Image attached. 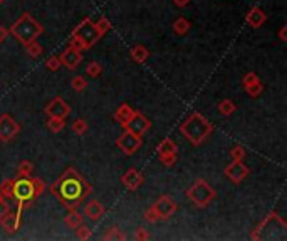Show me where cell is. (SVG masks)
Here are the masks:
<instances>
[{
  "label": "cell",
  "mask_w": 287,
  "mask_h": 241,
  "mask_svg": "<svg viewBox=\"0 0 287 241\" xmlns=\"http://www.w3.org/2000/svg\"><path fill=\"white\" fill-rule=\"evenodd\" d=\"M153 206H155L156 213H158V218L160 219L171 218V216L175 215L176 209H178V204H176V201L173 199L171 196H168V195L160 196L158 199H156V203L153 204Z\"/></svg>",
  "instance_id": "8fae6325"
},
{
  "label": "cell",
  "mask_w": 287,
  "mask_h": 241,
  "mask_svg": "<svg viewBox=\"0 0 287 241\" xmlns=\"http://www.w3.org/2000/svg\"><path fill=\"white\" fill-rule=\"evenodd\" d=\"M71 88H72L74 90H77V92H82L86 88H88V82H86V79L82 76H76L71 81Z\"/></svg>",
  "instance_id": "d6a6232c"
},
{
  "label": "cell",
  "mask_w": 287,
  "mask_h": 241,
  "mask_svg": "<svg viewBox=\"0 0 287 241\" xmlns=\"http://www.w3.org/2000/svg\"><path fill=\"white\" fill-rule=\"evenodd\" d=\"M68 44H69V47L71 49H74V50H79V52H82V50H86V47H84V44L79 41V39L76 37V35H71L69 37V41H68Z\"/></svg>",
  "instance_id": "ab89813d"
},
{
  "label": "cell",
  "mask_w": 287,
  "mask_h": 241,
  "mask_svg": "<svg viewBox=\"0 0 287 241\" xmlns=\"http://www.w3.org/2000/svg\"><path fill=\"white\" fill-rule=\"evenodd\" d=\"M160 156V161L163 166H167V168H171V166H175L176 163V157H178V153H168V154H158Z\"/></svg>",
  "instance_id": "1f68e13d"
},
{
  "label": "cell",
  "mask_w": 287,
  "mask_h": 241,
  "mask_svg": "<svg viewBox=\"0 0 287 241\" xmlns=\"http://www.w3.org/2000/svg\"><path fill=\"white\" fill-rule=\"evenodd\" d=\"M32 183H34V191H35V197H39L42 193L46 191V184L41 177H32Z\"/></svg>",
  "instance_id": "60d3db41"
},
{
  "label": "cell",
  "mask_w": 287,
  "mask_h": 241,
  "mask_svg": "<svg viewBox=\"0 0 287 241\" xmlns=\"http://www.w3.org/2000/svg\"><path fill=\"white\" fill-rule=\"evenodd\" d=\"M34 171V166L30 161H21L17 166V176H22V177H27L30 176Z\"/></svg>",
  "instance_id": "4316f807"
},
{
  "label": "cell",
  "mask_w": 287,
  "mask_h": 241,
  "mask_svg": "<svg viewBox=\"0 0 287 241\" xmlns=\"http://www.w3.org/2000/svg\"><path fill=\"white\" fill-rule=\"evenodd\" d=\"M235 109H237V106H235V102L230 101V99H222L217 106L218 114H222V116H230V114L235 112Z\"/></svg>",
  "instance_id": "603a6c76"
},
{
  "label": "cell",
  "mask_w": 287,
  "mask_h": 241,
  "mask_svg": "<svg viewBox=\"0 0 287 241\" xmlns=\"http://www.w3.org/2000/svg\"><path fill=\"white\" fill-rule=\"evenodd\" d=\"M9 29H5L3 25H0V42H5L7 37H9Z\"/></svg>",
  "instance_id": "f6af8a7d"
},
{
  "label": "cell",
  "mask_w": 287,
  "mask_h": 241,
  "mask_svg": "<svg viewBox=\"0 0 287 241\" xmlns=\"http://www.w3.org/2000/svg\"><path fill=\"white\" fill-rule=\"evenodd\" d=\"M116 146L126 154V156H133V154H136L140 151V148L143 146V141H141V136H136V134H133L131 131L124 129V132L116 139Z\"/></svg>",
  "instance_id": "ba28073f"
},
{
  "label": "cell",
  "mask_w": 287,
  "mask_h": 241,
  "mask_svg": "<svg viewBox=\"0 0 287 241\" xmlns=\"http://www.w3.org/2000/svg\"><path fill=\"white\" fill-rule=\"evenodd\" d=\"M84 216L91 221H99L104 216V206L97 199L88 201V204L84 206Z\"/></svg>",
  "instance_id": "ac0fdd59"
},
{
  "label": "cell",
  "mask_w": 287,
  "mask_h": 241,
  "mask_svg": "<svg viewBox=\"0 0 287 241\" xmlns=\"http://www.w3.org/2000/svg\"><path fill=\"white\" fill-rule=\"evenodd\" d=\"M243 89H245V92L249 94L250 97L255 99V97H259L262 94V90H264V86H262L261 81H257V82H254V84L247 86V88H243Z\"/></svg>",
  "instance_id": "83f0119b"
},
{
  "label": "cell",
  "mask_w": 287,
  "mask_h": 241,
  "mask_svg": "<svg viewBox=\"0 0 287 241\" xmlns=\"http://www.w3.org/2000/svg\"><path fill=\"white\" fill-rule=\"evenodd\" d=\"M173 5L178 7V9H183V7H187L188 3H190V0H171Z\"/></svg>",
  "instance_id": "bcb514c9"
},
{
  "label": "cell",
  "mask_w": 287,
  "mask_h": 241,
  "mask_svg": "<svg viewBox=\"0 0 287 241\" xmlns=\"http://www.w3.org/2000/svg\"><path fill=\"white\" fill-rule=\"evenodd\" d=\"M9 211H10L9 204L5 203V199H3V197H0V219L5 218V216L9 215Z\"/></svg>",
  "instance_id": "ee69618b"
},
{
  "label": "cell",
  "mask_w": 287,
  "mask_h": 241,
  "mask_svg": "<svg viewBox=\"0 0 287 241\" xmlns=\"http://www.w3.org/2000/svg\"><path fill=\"white\" fill-rule=\"evenodd\" d=\"M72 131L76 134H79V136L86 134V131H88V122L84 119H76L72 122Z\"/></svg>",
  "instance_id": "d590c367"
},
{
  "label": "cell",
  "mask_w": 287,
  "mask_h": 241,
  "mask_svg": "<svg viewBox=\"0 0 287 241\" xmlns=\"http://www.w3.org/2000/svg\"><path fill=\"white\" fill-rule=\"evenodd\" d=\"M59 59H61V64L62 66H66L69 70H74L77 66L81 64L82 55H81L79 50H74V49H71V47H68L64 52L59 55Z\"/></svg>",
  "instance_id": "2e32d148"
},
{
  "label": "cell",
  "mask_w": 287,
  "mask_h": 241,
  "mask_svg": "<svg viewBox=\"0 0 287 241\" xmlns=\"http://www.w3.org/2000/svg\"><path fill=\"white\" fill-rule=\"evenodd\" d=\"M135 240H138V241H146V240H149L148 231L144 230L143 226L136 228V231H135Z\"/></svg>",
  "instance_id": "7bdbcfd3"
},
{
  "label": "cell",
  "mask_w": 287,
  "mask_h": 241,
  "mask_svg": "<svg viewBox=\"0 0 287 241\" xmlns=\"http://www.w3.org/2000/svg\"><path fill=\"white\" fill-rule=\"evenodd\" d=\"M103 240H106V241H108V240H124V235L120 231V228L113 226V228H109V230L104 233Z\"/></svg>",
  "instance_id": "836d02e7"
},
{
  "label": "cell",
  "mask_w": 287,
  "mask_h": 241,
  "mask_svg": "<svg viewBox=\"0 0 287 241\" xmlns=\"http://www.w3.org/2000/svg\"><path fill=\"white\" fill-rule=\"evenodd\" d=\"M42 32H44L42 25L35 21L29 12H24V14L12 23V27L9 29V34L15 39V41L21 42L22 45H27L32 41H37V37Z\"/></svg>",
  "instance_id": "3957f363"
},
{
  "label": "cell",
  "mask_w": 287,
  "mask_h": 241,
  "mask_svg": "<svg viewBox=\"0 0 287 241\" xmlns=\"http://www.w3.org/2000/svg\"><path fill=\"white\" fill-rule=\"evenodd\" d=\"M50 193L71 211L81 206L82 201L93 193V186L74 168H68L50 186Z\"/></svg>",
  "instance_id": "6da1fadb"
},
{
  "label": "cell",
  "mask_w": 287,
  "mask_h": 241,
  "mask_svg": "<svg viewBox=\"0 0 287 241\" xmlns=\"http://www.w3.org/2000/svg\"><path fill=\"white\" fill-rule=\"evenodd\" d=\"M24 209H25V206L17 203V211L15 213L9 211V215H7L5 218L0 219V226L3 228V231L9 233V235H14V233L19 231V228H21V224H22V211Z\"/></svg>",
  "instance_id": "30bf717a"
},
{
  "label": "cell",
  "mask_w": 287,
  "mask_h": 241,
  "mask_svg": "<svg viewBox=\"0 0 287 241\" xmlns=\"http://www.w3.org/2000/svg\"><path fill=\"white\" fill-rule=\"evenodd\" d=\"M287 235V223L277 213H269L267 218L259 223L252 231L250 238L252 240H274V238H284Z\"/></svg>",
  "instance_id": "277c9868"
},
{
  "label": "cell",
  "mask_w": 287,
  "mask_h": 241,
  "mask_svg": "<svg viewBox=\"0 0 287 241\" xmlns=\"http://www.w3.org/2000/svg\"><path fill=\"white\" fill-rule=\"evenodd\" d=\"M279 39H281L282 42L287 41V27H282V29L279 30Z\"/></svg>",
  "instance_id": "7dc6e473"
},
{
  "label": "cell",
  "mask_w": 287,
  "mask_h": 241,
  "mask_svg": "<svg viewBox=\"0 0 287 241\" xmlns=\"http://www.w3.org/2000/svg\"><path fill=\"white\" fill-rule=\"evenodd\" d=\"M257 81H261V79L257 77V74H255V72H249V74H245V76H243V79H242L243 88H247V86L254 84V82H257Z\"/></svg>",
  "instance_id": "b9f144b4"
},
{
  "label": "cell",
  "mask_w": 287,
  "mask_h": 241,
  "mask_svg": "<svg viewBox=\"0 0 287 241\" xmlns=\"http://www.w3.org/2000/svg\"><path fill=\"white\" fill-rule=\"evenodd\" d=\"M25 47V50H27V54L30 55L32 59H37L39 55L42 54V47H41V44L39 42H35V41H32V42H29L27 45H24Z\"/></svg>",
  "instance_id": "f1b7e54d"
},
{
  "label": "cell",
  "mask_w": 287,
  "mask_h": 241,
  "mask_svg": "<svg viewBox=\"0 0 287 241\" xmlns=\"http://www.w3.org/2000/svg\"><path fill=\"white\" fill-rule=\"evenodd\" d=\"M225 176L229 177L234 184H240L243 179H247V176L250 175V169L247 168L242 161H232V163L225 168Z\"/></svg>",
  "instance_id": "7c38bea8"
},
{
  "label": "cell",
  "mask_w": 287,
  "mask_h": 241,
  "mask_svg": "<svg viewBox=\"0 0 287 241\" xmlns=\"http://www.w3.org/2000/svg\"><path fill=\"white\" fill-rule=\"evenodd\" d=\"M245 148L240 144H235L234 148L230 149V157H232V161H243V157H245Z\"/></svg>",
  "instance_id": "f546056e"
},
{
  "label": "cell",
  "mask_w": 287,
  "mask_h": 241,
  "mask_svg": "<svg viewBox=\"0 0 287 241\" xmlns=\"http://www.w3.org/2000/svg\"><path fill=\"white\" fill-rule=\"evenodd\" d=\"M47 128L52 132H61L66 128V122L64 119H59V117H49L47 119Z\"/></svg>",
  "instance_id": "484cf974"
},
{
  "label": "cell",
  "mask_w": 287,
  "mask_h": 241,
  "mask_svg": "<svg viewBox=\"0 0 287 241\" xmlns=\"http://www.w3.org/2000/svg\"><path fill=\"white\" fill-rule=\"evenodd\" d=\"M133 114H135V109H133L131 106H129V104H121L120 108L116 109V112H115V119L120 122L123 128H126L128 121L131 119Z\"/></svg>",
  "instance_id": "d6986e66"
},
{
  "label": "cell",
  "mask_w": 287,
  "mask_h": 241,
  "mask_svg": "<svg viewBox=\"0 0 287 241\" xmlns=\"http://www.w3.org/2000/svg\"><path fill=\"white\" fill-rule=\"evenodd\" d=\"M171 29H173V32H175L176 35H187L188 32H190L191 25H190V22H188L185 17H178V19H175Z\"/></svg>",
  "instance_id": "7402d4cb"
},
{
  "label": "cell",
  "mask_w": 287,
  "mask_h": 241,
  "mask_svg": "<svg viewBox=\"0 0 287 241\" xmlns=\"http://www.w3.org/2000/svg\"><path fill=\"white\" fill-rule=\"evenodd\" d=\"M96 27H97V30H99V34L104 35L109 32V29H111V22H109L106 17H101L99 21L96 22Z\"/></svg>",
  "instance_id": "f35d334b"
},
{
  "label": "cell",
  "mask_w": 287,
  "mask_h": 241,
  "mask_svg": "<svg viewBox=\"0 0 287 241\" xmlns=\"http://www.w3.org/2000/svg\"><path fill=\"white\" fill-rule=\"evenodd\" d=\"M2 3H3V0H0V7H2Z\"/></svg>",
  "instance_id": "c3c4849f"
},
{
  "label": "cell",
  "mask_w": 287,
  "mask_h": 241,
  "mask_svg": "<svg viewBox=\"0 0 287 241\" xmlns=\"http://www.w3.org/2000/svg\"><path fill=\"white\" fill-rule=\"evenodd\" d=\"M129 55H131V59L136 62V64H143V62H146L149 59V50L144 45L138 44L129 50Z\"/></svg>",
  "instance_id": "ffe728a7"
},
{
  "label": "cell",
  "mask_w": 287,
  "mask_h": 241,
  "mask_svg": "<svg viewBox=\"0 0 287 241\" xmlns=\"http://www.w3.org/2000/svg\"><path fill=\"white\" fill-rule=\"evenodd\" d=\"M143 181H144V176L141 175L136 168H129L128 171L121 176V183H123V186L129 189V191H136V189H140L141 184H143Z\"/></svg>",
  "instance_id": "9a60e30c"
},
{
  "label": "cell",
  "mask_w": 287,
  "mask_h": 241,
  "mask_svg": "<svg viewBox=\"0 0 287 241\" xmlns=\"http://www.w3.org/2000/svg\"><path fill=\"white\" fill-rule=\"evenodd\" d=\"M72 34L84 44L86 50L91 49L93 45H96L97 42H99V39L103 37V35L99 34V30H97L96 23H94L89 17L82 19V21L77 23L76 29L72 30Z\"/></svg>",
  "instance_id": "8992f818"
},
{
  "label": "cell",
  "mask_w": 287,
  "mask_h": 241,
  "mask_svg": "<svg viewBox=\"0 0 287 241\" xmlns=\"http://www.w3.org/2000/svg\"><path fill=\"white\" fill-rule=\"evenodd\" d=\"M64 223H66V226L71 228V230H76L81 223H84V216H82L81 213H77V209H71L68 213V216L64 218Z\"/></svg>",
  "instance_id": "44dd1931"
},
{
  "label": "cell",
  "mask_w": 287,
  "mask_h": 241,
  "mask_svg": "<svg viewBox=\"0 0 287 241\" xmlns=\"http://www.w3.org/2000/svg\"><path fill=\"white\" fill-rule=\"evenodd\" d=\"M61 59H59V55H52V57H49L46 61V67L50 70V72H56L59 70V67H61Z\"/></svg>",
  "instance_id": "8d00e7d4"
},
{
  "label": "cell",
  "mask_w": 287,
  "mask_h": 241,
  "mask_svg": "<svg viewBox=\"0 0 287 241\" xmlns=\"http://www.w3.org/2000/svg\"><path fill=\"white\" fill-rule=\"evenodd\" d=\"M12 193H14V199L17 201L19 204H24V206H29L35 197V191H34V183H32V177L27 176H17L14 179V186H12Z\"/></svg>",
  "instance_id": "52a82bcc"
},
{
  "label": "cell",
  "mask_w": 287,
  "mask_h": 241,
  "mask_svg": "<svg viewBox=\"0 0 287 241\" xmlns=\"http://www.w3.org/2000/svg\"><path fill=\"white\" fill-rule=\"evenodd\" d=\"M245 22L249 23L252 29H261V27L267 22V15L261 7H254V9H250L249 14L245 15Z\"/></svg>",
  "instance_id": "e0dca14e"
},
{
  "label": "cell",
  "mask_w": 287,
  "mask_h": 241,
  "mask_svg": "<svg viewBox=\"0 0 287 241\" xmlns=\"http://www.w3.org/2000/svg\"><path fill=\"white\" fill-rule=\"evenodd\" d=\"M0 197H2V196H0Z\"/></svg>",
  "instance_id": "681fc988"
},
{
  "label": "cell",
  "mask_w": 287,
  "mask_h": 241,
  "mask_svg": "<svg viewBox=\"0 0 287 241\" xmlns=\"http://www.w3.org/2000/svg\"><path fill=\"white\" fill-rule=\"evenodd\" d=\"M187 197L198 208H207L212 201L217 197V191L207 183L205 179H196L190 188L187 189Z\"/></svg>",
  "instance_id": "5b68a950"
},
{
  "label": "cell",
  "mask_w": 287,
  "mask_h": 241,
  "mask_svg": "<svg viewBox=\"0 0 287 241\" xmlns=\"http://www.w3.org/2000/svg\"><path fill=\"white\" fill-rule=\"evenodd\" d=\"M86 72H88V76H91V77H99V76H101V72H103V66H101L99 62L93 61L91 64L88 66Z\"/></svg>",
  "instance_id": "e575fe53"
},
{
  "label": "cell",
  "mask_w": 287,
  "mask_h": 241,
  "mask_svg": "<svg viewBox=\"0 0 287 241\" xmlns=\"http://www.w3.org/2000/svg\"><path fill=\"white\" fill-rule=\"evenodd\" d=\"M149 128H151V121H149L146 116H143L141 112H136L135 110V114H133L131 119L128 121V124L124 129L131 131L133 134H136V136H143Z\"/></svg>",
  "instance_id": "5bb4252c"
},
{
  "label": "cell",
  "mask_w": 287,
  "mask_h": 241,
  "mask_svg": "<svg viewBox=\"0 0 287 241\" xmlns=\"http://www.w3.org/2000/svg\"><path fill=\"white\" fill-rule=\"evenodd\" d=\"M156 151L158 154H168V153H178V148H176V144L173 143V139L170 137H165L163 141L158 144V148H156Z\"/></svg>",
  "instance_id": "cb8c5ba5"
},
{
  "label": "cell",
  "mask_w": 287,
  "mask_h": 241,
  "mask_svg": "<svg viewBox=\"0 0 287 241\" xmlns=\"http://www.w3.org/2000/svg\"><path fill=\"white\" fill-rule=\"evenodd\" d=\"M12 186H14V179H5L2 184H0V196H2L3 199H14Z\"/></svg>",
  "instance_id": "d4e9b609"
},
{
  "label": "cell",
  "mask_w": 287,
  "mask_h": 241,
  "mask_svg": "<svg viewBox=\"0 0 287 241\" xmlns=\"http://www.w3.org/2000/svg\"><path fill=\"white\" fill-rule=\"evenodd\" d=\"M143 218H144V221H148V223H156V221H160L158 213H156V209H155V206H153V204L146 209V211H144Z\"/></svg>",
  "instance_id": "74e56055"
},
{
  "label": "cell",
  "mask_w": 287,
  "mask_h": 241,
  "mask_svg": "<svg viewBox=\"0 0 287 241\" xmlns=\"http://www.w3.org/2000/svg\"><path fill=\"white\" fill-rule=\"evenodd\" d=\"M19 132H21V124L10 114H2L0 116V141L9 143L19 136Z\"/></svg>",
  "instance_id": "9c48e42d"
},
{
  "label": "cell",
  "mask_w": 287,
  "mask_h": 241,
  "mask_svg": "<svg viewBox=\"0 0 287 241\" xmlns=\"http://www.w3.org/2000/svg\"><path fill=\"white\" fill-rule=\"evenodd\" d=\"M76 236H77V240H89L93 236V230L89 226H86L84 223H81L79 226L76 228Z\"/></svg>",
  "instance_id": "4dcf8cb0"
},
{
  "label": "cell",
  "mask_w": 287,
  "mask_h": 241,
  "mask_svg": "<svg viewBox=\"0 0 287 241\" xmlns=\"http://www.w3.org/2000/svg\"><path fill=\"white\" fill-rule=\"evenodd\" d=\"M180 132L185 136V139L193 146L203 144V141L214 132V124L205 119L200 112H191L187 117L182 126H180Z\"/></svg>",
  "instance_id": "7a4b0ae2"
},
{
  "label": "cell",
  "mask_w": 287,
  "mask_h": 241,
  "mask_svg": "<svg viewBox=\"0 0 287 241\" xmlns=\"http://www.w3.org/2000/svg\"><path fill=\"white\" fill-rule=\"evenodd\" d=\"M44 112L49 117H59V119H66L71 114V108L68 106V102L62 97H54L49 104L46 106Z\"/></svg>",
  "instance_id": "4fadbf2b"
}]
</instances>
